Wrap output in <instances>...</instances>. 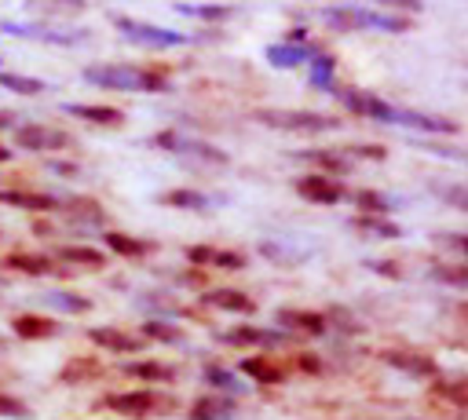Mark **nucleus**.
I'll list each match as a JSON object with an SVG mask.
<instances>
[{
    "label": "nucleus",
    "mask_w": 468,
    "mask_h": 420,
    "mask_svg": "<svg viewBox=\"0 0 468 420\" xmlns=\"http://www.w3.org/2000/svg\"><path fill=\"white\" fill-rule=\"evenodd\" d=\"M333 95H336L355 117H366V121L399 124V128H413V131H428V135H453V131H457V121H450V117H435V113L391 106L388 99H380V95H373V91H366V88H336Z\"/></svg>",
    "instance_id": "nucleus-1"
},
{
    "label": "nucleus",
    "mask_w": 468,
    "mask_h": 420,
    "mask_svg": "<svg viewBox=\"0 0 468 420\" xmlns=\"http://www.w3.org/2000/svg\"><path fill=\"white\" fill-rule=\"evenodd\" d=\"M80 80H88L91 88H102V91H132V95H139V91H146V95L168 91V80L157 69L132 66V62H95V66H84Z\"/></svg>",
    "instance_id": "nucleus-2"
},
{
    "label": "nucleus",
    "mask_w": 468,
    "mask_h": 420,
    "mask_svg": "<svg viewBox=\"0 0 468 420\" xmlns=\"http://www.w3.org/2000/svg\"><path fill=\"white\" fill-rule=\"evenodd\" d=\"M322 22H329L336 33H351V29L406 33V29H410V18H406V15H391V11L362 7V4H336V7H322Z\"/></svg>",
    "instance_id": "nucleus-3"
},
{
    "label": "nucleus",
    "mask_w": 468,
    "mask_h": 420,
    "mask_svg": "<svg viewBox=\"0 0 468 420\" xmlns=\"http://www.w3.org/2000/svg\"><path fill=\"white\" fill-rule=\"evenodd\" d=\"M99 409L124 416V420H150L172 409V398L154 391V387H135V391H113L106 398H99Z\"/></svg>",
    "instance_id": "nucleus-4"
},
{
    "label": "nucleus",
    "mask_w": 468,
    "mask_h": 420,
    "mask_svg": "<svg viewBox=\"0 0 468 420\" xmlns=\"http://www.w3.org/2000/svg\"><path fill=\"white\" fill-rule=\"evenodd\" d=\"M110 22H113V29L128 40V44H135V47H154V51H165V47H179V44H190V37L186 33H179V29H165V26H154V22H143V18H132V15H110Z\"/></svg>",
    "instance_id": "nucleus-5"
},
{
    "label": "nucleus",
    "mask_w": 468,
    "mask_h": 420,
    "mask_svg": "<svg viewBox=\"0 0 468 420\" xmlns=\"http://www.w3.org/2000/svg\"><path fill=\"white\" fill-rule=\"evenodd\" d=\"M0 33L33 40V44H51V47H73L88 40V29L77 26H51V22H18V18H0Z\"/></svg>",
    "instance_id": "nucleus-6"
},
{
    "label": "nucleus",
    "mask_w": 468,
    "mask_h": 420,
    "mask_svg": "<svg viewBox=\"0 0 468 420\" xmlns=\"http://www.w3.org/2000/svg\"><path fill=\"white\" fill-rule=\"evenodd\" d=\"M150 146H157V150H165V153H176V157H183V161H194V164H219V168L230 164V157H227L219 146L201 142V139H186L183 131H172V128L150 135Z\"/></svg>",
    "instance_id": "nucleus-7"
},
{
    "label": "nucleus",
    "mask_w": 468,
    "mask_h": 420,
    "mask_svg": "<svg viewBox=\"0 0 468 420\" xmlns=\"http://www.w3.org/2000/svg\"><path fill=\"white\" fill-rule=\"evenodd\" d=\"M256 121L267 124V128H278V131H303V135H318V131H336L340 128V117L314 113V110H260Z\"/></svg>",
    "instance_id": "nucleus-8"
},
{
    "label": "nucleus",
    "mask_w": 468,
    "mask_h": 420,
    "mask_svg": "<svg viewBox=\"0 0 468 420\" xmlns=\"http://www.w3.org/2000/svg\"><path fill=\"white\" fill-rule=\"evenodd\" d=\"M11 139H15V146H22L29 153H62V150H69L77 142L69 131L55 128V124H40V121H22L11 131Z\"/></svg>",
    "instance_id": "nucleus-9"
},
{
    "label": "nucleus",
    "mask_w": 468,
    "mask_h": 420,
    "mask_svg": "<svg viewBox=\"0 0 468 420\" xmlns=\"http://www.w3.org/2000/svg\"><path fill=\"white\" fill-rule=\"evenodd\" d=\"M380 362L391 365V369H399V373H406L410 380H431V376H439V362L431 354H424V351H413V347H388V351H380Z\"/></svg>",
    "instance_id": "nucleus-10"
},
{
    "label": "nucleus",
    "mask_w": 468,
    "mask_h": 420,
    "mask_svg": "<svg viewBox=\"0 0 468 420\" xmlns=\"http://www.w3.org/2000/svg\"><path fill=\"white\" fill-rule=\"evenodd\" d=\"M186 263L190 267H219V270H241L249 267V256L238 248H216V245H186Z\"/></svg>",
    "instance_id": "nucleus-11"
},
{
    "label": "nucleus",
    "mask_w": 468,
    "mask_h": 420,
    "mask_svg": "<svg viewBox=\"0 0 468 420\" xmlns=\"http://www.w3.org/2000/svg\"><path fill=\"white\" fill-rule=\"evenodd\" d=\"M219 343H230V347H285L289 332L263 329V325H234V329L219 332Z\"/></svg>",
    "instance_id": "nucleus-12"
},
{
    "label": "nucleus",
    "mask_w": 468,
    "mask_h": 420,
    "mask_svg": "<svg viewBox=\"0 0 468 420\" xmlns=\"http://www.w3.org/2000/svg\"><path fill=\"white\" fill-rule=\"evenodd\" d=\"M88 340L99 347V351H110V354H135V351H146V340L139 332H124L117 325H95L88 329Z\"/></svg>",
    "instance_id": "nucleus-13"
},
{
    "label": "nucleus",
    "mask_w": 468,
    "mask_h": 420,
    "mask_svg": "<svg viewBox=\"0 0 468 420\" xmlns=\"http://www.w3.org/2000/svg\"><path fill=\"white\" fill-rule=\"evenodd\" d=\"M274 321L282 325V332H300V336H322L329 329V318L318 310H300V307H282L274 314Z\"/></svg>",
    "instance_id": "nucleus-14"
},
{
    "label": "nucleus",
    "mask_w": 468,
    "mask_h": 420,
    "mask_svg": "<svg viewBox=\"0 0 468 420\" xmlns=\"http://www.w3.org/2000/svg\"><path fill=\"white\" fill-rule=\"evenodd\" d=\"M296 194L303 201H311V205H336L344 197V186L336 179L322 175V172H311V175H300L296 179Z\"/></svg>",
    "instance_id": "nucleus-15"
},
{
    "label": "nucleus",
    "mask_w": 468,
    "mask_h": 420,
    "mask_svg": "<svg viewBox=\"0 0 468 420\" xmlns=\"http://www.w3.org/2000/svg\"><path fill=\"white\" fill-rule=\"evenodd\" d=\"M0 205H7V208H22V212H58L62 197H55V194H40V190L7 186V190H0Z\"/></svg>",
    "instance_id": "nucleus-16"
},
{
    "label": "nucleus",
    "mask_w": 468,
    "mask_h": 420,
    "mask_svg": "<svg viewBox=\"0 0 468 420\" xmlns=\"http://www.w3.org/2000/svg\"><path fill=\"white\" fill-rule=\"evenodd\" d=\"M11 332H15L18 340H29V343H37V340H55V336L62 332V321L44 318V314H15V318H11Z\"/></svg>",
    "instance_id": "nucleus-17"
},
{
    "label": "nucleus",
    "mask_w": 468,
    "mask_h": 420,
    "mask_svg": "<svg viewBox=\"0 0 468 420\" xmlns=\"http://www.w3.org/2000/svg\"><path fill=\"white\" fill-rule=\"evenodd\" d=\"M201 380L219 394V398H241V394H249V383L234 373V369H227V365H216V362H208L205 369H201Z\"/></svg>",
    "instance_id": "nucleus-18"
},
{
    "label": "nucleus",
    "mask_w": 468,
    "mask_h": 420,
    "mask_svg": "<svg viewBox=\"0 0 468 420\" xmlns=\"http://www.w3.org/2000/svg\"><path fill=\"white\" fill-rule=\"evenodd\" d=\"M201 307L227 310V314H252L256 299L249 292H241V289H208V292H201Z\"/></svg>",
    "instance_id": "nucleus-19"
},
{
    "label": "nucleus",
    "mask_w": 468,
    "mask_h": 420,
    "mask_svg": "<svg viewBox=\"0 0 468 420\" xmlns=\"http://www.w3.org/2000/svg\"><path fill=\"white\" fill-rule=\"evenodd\" d=\"M58 212L73 223V226H102L106 223V208L95 197H66L58 205Z\"/></svg>",
    "instance_id": "nucleus-20"
},
{
    "label": "nucleus",
    "mask_w": 468,
    "mask_h": 420,
    "mask_svg": "<svg viewBox=\"0 0 468 420\" xmlns=\"http://www.w3.org/2000/svg\"><path fill=\"white\" fill-rule=\"evenodd\" d=\"M62 113L84 121V124H99V128H121L124 113L113 106H91V102H62Z\"/></svg>",
    "instance_id": "nucleus-21"
},
{
    "label": "nucleus",
    "mask_w": 468,
    "mask_h": 420,
    "mask_svg": "<svg viewBox=\"0 0 468 420\" xmlns=\"http://www.w3.org/2000/svg\"><path fill=\"white\" fill-rule=\"evenodd\" d=\"M212 194H201V190H194V186H172V190H161L157 194V205H165V208H179V212H205V208H212Z\"/></svg>",
    "instance_id": "nucleus-22"
},
{
    "label": "nucleus",
    "mask_w": 468,
    "mask_h": 420,
    "mask_svg": "<svg viewBox=\"0 0 468 420\" xmlns=\"http://www.w3.org/2000/svg\"><path fill=\"white\" fill-rule=\"evenodd\" d=\"M121 373H124V376H135V380H146V383H172V380H176V365L157 362V358L121 362Z\"/></svg>",
    "instance_id": "nucleus-23"
},
{
    "label": "nucleus",
    "mask_w": 468,
    "mask_h": 420,
    "mask_svg": "<svg viewBox=\"0 0 468 420\" xmlns=\"http://www.w3.org/2000/svg\"><path fill=\"white\" fill-rule=\"evenodd\" d=\"M311 47L307 44H285V40H278V44H267V51H263V58L274 66V69H296V66H303V62H311Z\"/></svg>",
    "instance_id": "nucleus-24"
},
{
    "label": "nucleus",
    "mask_w": 468,
    "mask_h": 420,
    "mask_svg": "<svg viewBox=\"0 0 468 420\" xmlns=\"http://www.w3.org/2000/svg\"><path fill=\"white\" fill-rule=\"evenodd\" d=\"M296 161H307V164H314V168H322V172H329V179L333 175H347L351 172V157L344 153V150H300V153H292Z\"/></svg>",
    "instance_id": "nucleus-25"
},
{
    "label": "nucleus",
    "mask_w": 468,
    "mask_h": 420,
    "mask_svg": "<svg viewBox=\"0 0 468 420\" xmlns=\"http://www.w3.org/2000/svg\"><path fill=\"white\" fill-rule=\"evenodd\" d=\"M0 263H4L7 270H15V274H29V278H48V274L58 270V267H55L48 256H40V252H7Z\"/></svg>",
    "instance_id": "nucleus-26"
},
{
    "label": "nucleus",
    "mask_w": 468,
    "mask_h": 420,
    "mask_svg": "<svg viewBox=\"0 0 468 420\" xmlns=\"http://www.w3.org/2000/svg\"><path fill=\"white\" fill-rule=\"evenodd\" d=\"M102 245H106L110 252H117L121 259H139V256L154 252V241H143V237L124 234V230H110V234H102Z\"/></svg>",
    "instance_id": "nucleus-27"
},
{
    "label": "nucleus",
    "mask_w": 468,
    "mask_h": 420,
    "mask_svg": "<svg viewBox=\"0 0 468 420\" xmlns=\"http://www.w3.org/2000/svg\"><path fill=\"white\" fill-rule=\"evenodd\" d=\"M40 303L58 314H88L91 310V299L80 292H69V289H48V292H40Z\"/></svg>",
    "instance_id": "nucleus-28"
},
{
    "label": "nucleus",
    "mask_w": 468,
    "mask_h": 420,
    "mask_svg": "<svg viewBox=\"0 0 468 420\" xmlns=\"http://www.w3.org/2000/svg\"><path fill=\"white\" fill-rule=\"evenodd\" d=\"M55 259L58 263H73V267H84V270H102L106 267V256L91 245H58L55 248Z\"/></svg>",
    "instance_id": "nucleus-29"
},
{
    "label": "nucleus",
    "mask_w": 468,
    "mask_h": 420,
    "mask_svg": "<svg viewBox=\"0 0 468 420\" xmlns=\"http://www.w3.org/2000/svg\"><path fill=\"white\" fill-rule=\"evenodd\" d=\"M238 373L260 380V383H285V369L278 362H271L267 354H252V358H241L238 362Z\"/></svg>",
    "instance_id": "nucleus-30"
},
{
    "label": "nucleus",
    "mask_w": 468,
    "mask_h": 420,
    "mask_svg": "<svg viewBox=\"0 0 468 420\" xmlns=\"http://www.w3.org/2000/svg\"><path fill=\"white\" fill-rule=\"evenodd\" d=\"M234 413H238L234 402L219 394H201L190 405V420H234Z\"/></svg>",
    "instance_id": "nucleus-31"
},
{
    "label": "nucleus",
    "mask_w": 468,
    "mask_h": 420,
    "mask_svg": "<svg viewBox=\"0 0 468 420\" xmlns=\"http://www.w3.org/2000/svg\"><path fill=\"white\" fill-rule=\"evenodd\" d=\"M307 66H311V69H307L311 88H318V91H336V58H333V55L314 51Z\"/></svg>",
    "instance_id": "nucleus-32"
},
{
    "label": "nucleus",
    "mask_w": 468,
    "mask_h": 420,
    "mask_svg": "<svg viewBox=\"0 0 468 420\" xmlns=\"http://www.w3.org/2000/svg\"><path fill=\"white\" fill-rule=\"evenodd\" d=\"M135 307L146 310V318H161V321H168V314H183V303H179L172 292H146V296H135Z\"/></svg>",
    "instance_id": "nucleus-33"
},
{
    "label": "nucleus",
    "mask_w": 468,
    "mask_h": 420,
    "mask_svg": "<svg viewBox=\"0 0 468 420\" xmlns=\"http://www.w3.org/2000/svg\"><path fill=\"white\" fill-rule=\"evenodd\" d=\"M351 201L362 208V215H380V219H388V212L399 208V201L391 194H380V190H355Z\"/></svg>",
    "instance_id": "nucleus-34"
},
{
    "label": "nucleus",
    "mask_w": 468,
    "mask_h": 420,
    "mask_svg": "<svg viewBox=\"0 0 468 420\" xmlns=\"http://www.w3.org/2000/svg\"><path fill=\"white\" fill-rule=\"evenodd\" d=\"M260 256H267V259H274L282 267H296V263H303L311 256V248H296L289 241H260Z\"/></svg>",
    "instance_id": "nucleus-35"
},
{
    "label": "nucleus",
    "mask_w": 468,
    "mask_h": 420,
    "mask_svg": "<svg viewBox=\"0 0 468 420\" xmlns=\"http://www.w3.org/2000/svg\"><path fill=\"white\" fill-rule=\"evenodd\" d=\"M139 336L143 340H157V343H186V332L176 321H161V318H146L139 325Z\"/></svg>",
    "instance_id": "nucleus-36"
},
{
    "label": "nucleus",
    "mask_w": 468,
    "mask_h": 420,
    "mask_svg": "<svg viewBox=\"0 0 468 420\" xmlns=\"http://www.w3.org/2000/svg\"><path fill=\"white\" fill-rule=\"evenodd\" d=\"M99 373H102V365H99L95 358H88V354H77V358H69V362L58 369V380L73 387V383H84L88 376H99Z\"/></svg>",
    "instance_id": "nucleus-37"
},
{
    "label": "nucleus",
    "mask_w": 468,
    "mask_h": 420,
    "mask_svg": "<svg viewBox=\"0 0 468 420\" xmlns=\"http://www.w3.org/2000/svg\"><path fill=\"white\" fill-rule=\"evenodd\" d=\"M428 278L439 281V285H450V289L468 292V263H431L428 267Z\"/></svg>",
    "instance_id": "nucleus-38"
},
{
    "label": "nucleus",
    "mask_w": 468,
    "mask_h": 420,
    "mask_svg": "<svg viewBox=\"0 0 468 420\" xmlns=\"http://www.w3.org/2000/svg\"><path fill=\"white\" fill-rule=\"evenodd\" d=\"M351 226L362 230L366 237H380V241H395V237H402V230H399L391 219H380V215H355Z\"/></svg>",
    "instance_id": "nucleus-39"
},
{
    "label": "nucleus",
    "mask_w": 468,
    "mask_h": 420,
    "mask_svg": "<svg viewBox=\"0 0 468 420\" xmlns=\"http://www.w3.org/2000/svg\"><path fill=\"white\" fill-rule=\"evenodd\" d=\"M176 15L201 18V22H227L234 15V7H227V4H176Z\"/></svg>",
    "instance_id": "nucleus-40"
},
{
    "label": "nucleus",
    "mask_w": 468,
    "mask_h": 420,
    "mask_svg": "<svg viewBox=\"0 0 468 420\" xmlns=\"http://www.w3.org/2000/svg\"><path fill=\"white\" fill-rule=\"evenodd\" d=\"M0 88H7V91H15V95H40L48 84H44L40 77H26V73H7V69H0Z\"/></svg>",
    "instance_id": "nucleus-41"
},
{
    "label": "nucleus",
    "mask_w": 468,
    "mask_h": 420,
    "mask_svg": "<svg viewBox=\"0 0 468 420\" xmlns=\"http://www.w3.org/2000/svg\"><path fill=\"white\" fill-rule=\"evenodd\" d=\"M431 194H439L450 208L468 212V183H435V186H431Z\"/></svg>",
    "instance_id": "nucleus-42"
},
{
    "label": "nucleus",
    "mask_w": 468,
    "mask_h": 420,
    "mask_svg": "<svg viewBox=\"0 0 468 420\" xmlns=\"http://www.w3.org/2000/svg\"><path fill=\"white\" fill-rule=\"evenodd\" d=\"M0 420H33V409L22 398L0 391Z\"/></svg>",
    "instance_id": "nucleus-43"
},
{
    "label": "nucleus",
    "mask_w": 468,
    "mask_h": 420,
    "mask_svg": "<svg viewBox=\"0 0 468 420\" xmlns=\"http://www.w3.org/2000/svg\"><path fill=\"white\" fill-rule=\"evenodd\" d=\"M435 391L446 394V398H453L457 405H468V380H457V383H450V380H435Z\"/></svg>",
    "instance_id": "nucleus-44"
},
{
    "label": "nucleus",
    "mask_w": 468,
    "mask_h": 420,
    "mask_svg": "<svg viewBox=\"0 0 468 420\" xmlns=\"http://www.w3.org/2000/svg\"><path fill=\"white\" fill-rule=\"evenodd\" d=\"M435 241H442L446 248L461 252V256H464V263H468V234H453V230H446V234H439Z\"/></svg>",
    "instance_id": "nucleus-45"
},
{
    "label": "nucleus",
    "mask_w": 468,
    "mask_h": 420,
    "mask_svg": "<svg viewBox=\"0 0 468 420\" xmlns=\"http://www.w3.org/2000/svg\"><path fill=\"white\" fill-rule=\"evenodd\" d=\"M344 153H347L351 161H355V157H373V161H384V157H388L384 146H369V142H362V146H347Z\"/></svg>",
    "instance_id": "nucleus-46"
},
{
    "label": "nucleus",
    "mask_w": 468,
    "mask_h": 420,
    "mask_svg": "<svg viewBox=\"0 0 468 420\" xmlns=\"http://www.w3.org/2000/svg\"><path fill=\"white\" fill-rule=\"evenodd\" d=\"M366 267L373 274H384V278H402V270L395 267V259H366Z\"/></svg>",
    "instance_id": "nucleus-47"
},
{
    "label": "nucleus",
    "mask_w": 468,
    "mask_h": 420,
    "mask_svg": "<svg viewBox=\"0 0 468 420\" xmlns=\"http://www.w3.org/2000/svg\"><path fill=\"white\" fill-rule=\"evenodd\" d=\"M303 40H307V29L303 26H296V29L285 33V44H303Z\"/></svg>",
    "instance_id": "nucleus-48"
},
{
    "label": "nucleus",
    "mask_w": 468,
    "mask_h": 420,
    "mask_svg": "<svg viewBox=\"0 0 468 420\" xmlns=\"http://www.w3.org/2000/svg\"><path fill=\"white\" fill-rule=\"evenodd\" d=\"M15 117H18V113H11V110H0V128H11V131H15V128L22 124V121H15Z\"/></svg>",
    "instance_id": "nucleus-49"
},
{
    "label": "nucleus",
    "mask_w": 468,
    "mask_h": 420,
    "mask_svg": "<svg viewBox=\"0 0 468 420\" xmlns=\"http://www.w3.org/2000/svg\"><path fill=\"white\" fill-rule=\"evenodd\" d=\"M11 153H15L11 146H0V161H11Z\"/></svg>",
    "instance_id": "nucleus-50"
},
{
    "label": "nucleus",
    "mask_w": 468,
    "mask_h": 420,
    "mask_svg": "<svg viewBox=\"0 0 468 420\" xmlns=\"http://www.w3.org/2000/svg\"><path fill=\"white\" fill-rule=\"evenodd\" d=\"M457 310H461V318H464V321H468V299H464V303H461V307H457Z\"/></svg>",
    "instance_id": "nucleus-51"
},
{
    "label": "nucleus",
    "mask_w": 468,
    "mask_h": 420,
    "mask_svg": "<svg viewBox=\"0 0 468 420\" xmlns=\"http://www.w3.org/2000/svg\"><path fill=\"white\" fill-rule=\"evenodd\" d=\"M402 420H417V416H402Z\"/></svg>",
    "instance_id": "nucleus-52"
}]
</instances>
